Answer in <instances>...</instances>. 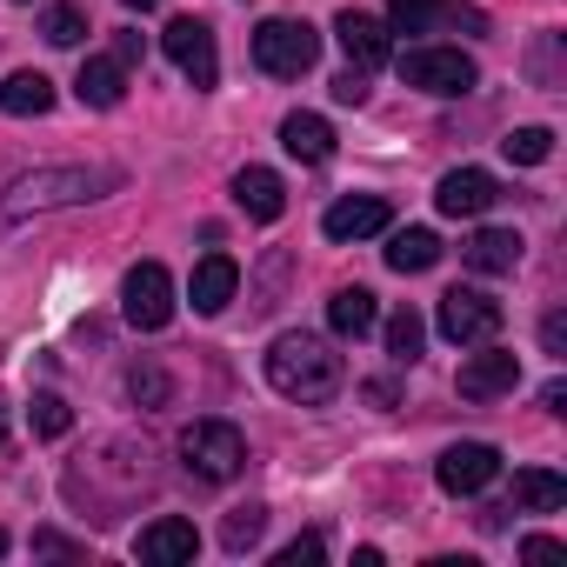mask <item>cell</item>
<instances>
[{"label": "cell", "mask_w": 567, "mask_h": 567, "mask_svg": "<svg viewBox=\"0 0 567 567\" xmlns=\"http://www.w3.org/2000/svg\"><path fill=\"white\" fill-rule=\"evenodd\" d=\"M134 554H141L147 567H187V560L200 554V534H194V520H181V514H167V520H154V527H141V540H134Z\"/></svg>", "instance_id": "obj_13"}, {"label": "cell", "mask_w": 567, "mask_h": 567, "mask_svg": "<svg viewBox=\"0 0 567 567\" xmlns=\"http://www.w3.org/2000/svg\"><path fill=\"white\" fill-rule=\"evenodd\" d=\"M321 61V34L308 28V21H260L254 28V68L260 74H274V81H301L308 68Z\"/></svg>", "instance_id": "obj_4"}, {"label": "cell", "mask_w": 567, "mask_h": 567, "mask_svg": "<svg viewBox=\"0 0 567 567\" xmlns=\"http://www.w3.org/2000/svg\"><path fill=\"white\" fill-rule=\"evenodd\" d=\"M121 315H127V328H141V334H161V328L174 321V274H167L161 260L127 267V280H121Z\"/></svg>", "instance_id": "obj_5"}, {"label": "cell", "mask_w": 567, "mask_h": 567, "mask_svg": "<svg viewBox=\"0 0 567 567\" xmlns=\"http://www.w3.org/2000/svg\"><path fill=\"white\" fill-rule=\"evenodd\" d=\"M348 381V361L334 354V341L321 334H280L267 348V388L280 401H301V408H328Z\"/></svg>", "instance_id": "obj_2"}, {"label": "cell", "mask_w": 567, "mask_h": 567, "mask_svg": "<svg viewBox=\"0 0 567 567\" xmlns=\"http://www.w3.org/2000/svg\"><path fill=\"white\" fill-rule=\"evenodd\" d=\"M334 34H341V54H348V68H361V74H368V68H381V61H388V21H374V14H354V8H348V14L334 21Z\"/></svg>", "instance_id": "obj_16"}, {"label": "cell", "mask_w": 567, "mask_h": 567, "mask_svg": "<svg viewBox=\"0 0 567 567\" xmlns=\"http://www.w3.org/2000/svg\"><path fill=\"white\" fill-rule=\"evenodd\" d=\"M441 260V234L434 227H401V234H388V267L394 274H427Z\"/></svg>", "instance_id": "obj_22"}, {"label": "cell", "mask_w": 567, "mask_h": 567, "mask_svg": "<svg viewBox=\"0 0 567 567\" xmlns=\"http://www.w3.org/2000/svg\"><path fill=\"white\" fill-rule=\"evenodd\" d=\"M74 94H81V107H121V94H127V68L107 54V61H81V74H74Z\"/></svg>", "instance_id": "obj_19"}, {"label": "cell", "mask_w": 567, "mask_h": 567, "mask_svg": "<svg viewBox=\"0 0 567 567\" xmlns=\"http://www.w3.org/2000/svg\"><path fill=\"white\" fill-rule=\"evenodd\" d=\"M0 554H8V534H0Z\"/></svg>", "instance_id": "obj_39"}, {"label": "cell", "mask_w": 567, "mask_h": 567, "mask_svg": "<svg viewBox=\"0 0 567 567\" xmlns=\"http://www.w3.org/2000/svg\"><path fill=\"white\" fill-rule=\"evenodd\" d=\"M0 441H8V408H0Z\"/></svg>", "instance_id": "obj_37"}, {"label": "cell", "mask_w": 567, "mask_h": 567, "mask_svg": "<svg viewBox=\"0 0 567 567\" xmlns=\"http://www.w3.org/2000/svg\"><path fill=\"white\" fill-rule=\"evenodd\" d=\"M127 8H141V14H147V8H154V0H127Z\"/></svg>", "instance_id": "obj_38"}, {"label": "cell", "mask_w": 567, "mask_h": 567, "mask_svg": "<svg viewBox=\"0 0 567 567\" xmlns=\"http://www.w3.org/2000/svg\"><path fill=\"white\" fill-rule=\"evenodd\" d=\"M167 394H174V388H167V374H161L154 361H134V368H127V401H134V408H167Z\"/></svg>", "instance_id": "obj_26"}, {"label": "cell", "mask_w": 567, "mask_h": 567, "mask_svg": "<svg viewBox=\"0 0 567 567\" xmlns=\"http://www.w3.org/2000/svg\"><path fill=\"white\" fill-rule=\"evenodd\" d=\"M441 334L454 341V348H481V341H494L501 334V301H487V295H474V288H454V295H441Z\"/></svg>", "instance_id": "obj_8"}, {"label": "cell", "mask_w": 567, "mask_h": 567, "mask_svg": "<svg viewBox=\"0 0 567 567\" xmlns=\"http://www.w3.org/2000/svg\"><path fill=\"white\" fill-rule=\"evenodd\" d=\"M234 288H240V267H234L227 254H207V260H194V280H187V301H194V315H220V308L234 301Z\"/></svg>", "instance_id": "obj_15"}, {"label": "cell", "mask_w": 567, "mask_h": 567, "mask_svg": "<svg viewBox=\"0 0 567 567\" xmlns=\"http://www.w3.org/2000/svg\"><path fill=\"white\" fill-rule=\"evenodd\" d=\"M401 81L421 87V94L454 101V94H467V87L481 81V68H474L461 48H408V54H401Z\"/></svg>", "instance_id": "obj_6"}, {"label": "cell", "mask_w": 567, "mask_h": 567, "mask_svg": "<svg viewBox=\"0 0 567 567\" xmlns=\"http://www.w3.org/2000/svg\"><path fill=\"white\" fill-rule=\"evenodd\" d=\"M514 381H520V354L481 341V354L461 361V381L454 388H461V401H494V394H514Z\"/></svg>", "instance_id": "obj_10"}, {"label": "cell", "mask_w": 567, "mask_h": 567, "mask_svg": "<svg viewBox=\"0 0 567 567\" xmlns=\"http://www.w3.org/2000/svg\"><path fill=\"white\" fill-rule=\"evenodd\" d=\"M280 147L295 161H308V167H321V161H334V127L321 114H288L280 121Z\"/></svg>", "instance_id": "obj_18"}, {"label": "cell", "mask_w": 567, "mask_h": 567, "mask_svg": "<svg viewBox=\"0 0 567 567\" xmlns=\"http://www.w3.org/2000/svg\"><path fill=\"white\" fill-rule=\"evenodd\" d=\"M114 61L134 68V61H141V34H121V41H114Z\"/></svg>", "instance_id": "obj_35"}, {"label": "cell", "mask_w": 567, "mask_h": 567, "mask_svg": "<svg viewBox=\"0 0 567 567\" xmlns=\"http://www.w3.org/2000/svg\"><path fill=\"white\" fill-rule=\"evenodd\" d=\"M41 34H48L54 48H81V34H87V14L61 0V8H48V14H41Z\"/></svg>", "instance_id": "obj_27"}, {"label": "cell", "mask_w": 567, "mask_h": 567, "mask_svg": "<svg viewBox=\"0 0 567 567\" xmlns=\"http://www.w3.org/2000/svg\"><path fill=\"white\" fill-rule=\"evenodd\" d=\"M461 260H467L474 274H514V267H520V234H514V227H474V234L461 240Z\"/></svg>", "instance_id": "obj_17"}, {"label": "cell", "mask_w": 567, "mask_h": 567, "mask_svg": "<svg viewBox=\"0 0 567 567\" xmlns=\"http://www.w3.org/2000/svg\"><path fill=\"white\" fill-rule=\"evenodd\" d=\"M501 154H507L514 167H540V161L554 154V134H547V127H514V134L501 141Z\"/></svg>", "instance_id": "obj_25"}, {"label": "cell", "mask_w": 567, "mask_h": 567, "mask_svg": "<svg viewBox=\"0 0 567 567\" xmlns=\"http://www.w3.org/2000/svg\"><path fill=\"white\" fill-rule=\"evenodd\" d=\"M540 348H547V354H567V321H560V315L540 321Z\"/></svg>", "instance_id": "obj_34"}, {"label": "cell", "mask_w": 567, "mask_h": 567, "mask_svg": "<svg viewBox=\"0 0 567 567\" xmlns=\"http://www.w3.org/2000/svg\"><path fill=\"white\" fill-rule=\"evenodd\" d=\"M388 200L381 194H348V200H334L328 214H321V234L328 240H368V234H388Z\"/></svg>", "instance_id": "obj_12"}, {"label": "cell", "mask_w": 567, "mask_h": 567, "mask_svg": "<svg viewBox=\"0 0 567 567\" xmlns=\"http://www.w3.org/2000/svg\"><path fill=\"white\" fill-rule=\"evenodd\" d=\"M28 421H34V434H41V441H61V434L74 427V414H68V401H61V394H34Z\"/></svg>", "instance_id": "obj_28"}, {"label": "cell", "mask_w": 567, "mask_h": 567, "mask_svg": "<svg viewBox=\"0 0 567 567\" xmlns=\"http://www.w3.org/2000/svg\"><path fill=\"white\" fill-rule=\"evenodd\" d=\"M274 560H280V567H315V560H328V540H321V534H301V540L280 547Z\"/></svg>", "instance_id": "obj_31"}, {"label": "cell", "mask_w": 567, "mask_h": 567, "mask_svg": "<svg viewBox=\"0 0 567 567\" xmlns=\"http://www.w3.org/2000/svg\"><path fill=\"white\" fill-rule=\"evenodd\" d=\"M260 527H267V507H234V514H227V527H220L227 554H247V547L260 540Z\"/></svg>", "instance_id": "obj_29"}, {"label": "cell", "mask_w": 567, "mask_h": 567, "mask_svg": "<svg viewBox=\"0 0 567 567\" xmlns=\"http://www.w3.org/2000/svg\"><path fill=\"white\" fill-rule=\"evenodd\" d=\"M328 328H334L341 341H361V334L381 328V301H374L368 288H341V295L328 301Z\"/></svg>", "instance_id": "obj_20"}, {"label": "cell", "mask_w": 567, "mask_h": 567, "mask_svg": "<svg viewBox=\"0 0 567 567\" xmlns=\"http://www.w3.org/2000/svg\"><path fill=\"white\" fill-rule=\"evenodd\" d=\"M560 554H567V547H560L554 534H527V540H520V560H560Z\"/></svg>", "instance_id": "obj_33"}, {"label": "cell", "mask_w": 567, "mask_h": 567, "mask_svg": "<svg viewBox=\"0 0 567 567\" xmlns=\"http://www.w3.org/2000/svg\"><path fill=\"white\" fill-rule=\"evenodd\" d=\"M0 114H14V121H28V114H54V81L34 74V68L8 74V81H0Z\"/></svg>", "instance_id": "obj_21"}, {"label": "cell", "mask_w": 567, "mask_h": 567, "mask_svg": "<svg viewBox=\"0 0 567 567\" xmlns=\"http://www.w3.org/2000/svg\"><path fill=\"white\" fill-rule=\"evenodd\" d=\"M334 101H341V107H361V101H368V74H361V68H348V74L334 81Z\"/></svg>", "instance_id": "obj_32"}, {"label": "cell", "mask_w": 567, "mask_h": 567, "mask_svg": "<svg viewBox=\"0 0 567 567\" xmlns=\"http://www.w3.org/2000/svg\"><path fill=\"white\" fill-rule=\"evenodd\" d=\"M501 474V447L494 441H461V447H447L441 461H434V481H441V494H481L487 481Z\"/></svg>", "instance_id": "obj_9"}, {"label": "cell", "mask_w": 567, "mask_h": 567, "mask_svg": "<svg viewBox=\"0 0 567 567\" xmlns=\"http://www.w3.org/2000/svg\"><path fill=\"white\" fill-rule=\"evenodd\" d=\"M127 174L121 167H101V161H68V167H34L21 181L0 187V234L8 227H28V220H48V214H68V207H94L121 187Z\"/></svg>", "instance_id": "obj_1"}, {"label": "cell", "mask_w": 567, "mask_h": 567, "mask_svg": "<svg viewBox=\"0 0 567 567\" xmlns=\"http://www.w3.org/2000/svg\"><path fill=\"white\" fill-rule=\"evenodd\" d=\"M161 48H167V61L194 81V94H207V87L220 81V48H214V28H207V21H167Z\"/></svg>", "instance_id": "obj_7"}, {"label": "cell", "mask_w": 567, "mask_h": 567, "mask_svg": "<svg viewBox=\"0 0 567 567\" xmlns=\"http://www.w3.org/2000/svg\"><path fill=\"white\" fill-rule=\"evenodd\" d=\"M421 348H427V321H421L414 308L388 315V354H394L401 368H414V361H421Z\"/></svg>", "instance_id": "obj_24"}, {"label": "cell", "mask_w": 567, "mask_h": 567, "mask_svg": "<svg viewBox=\"0 0 567 567\" xmlns=\"http://www.w3.org/2000/svg\"><path fill=\"white\" fill-rule=\"evenodd\" d=\"M234 207L247 220H280V214H288V187H280L274 167H240L234 174Z\"/></svg>", "instance_id": "obj_14"}, {"label": "cell", "mask_w": 567, "mask_h": 567, "mask_svg": "<svg viewBox=\"0 0 567 567\" xmlns=\"http://www.w3.org/2000/svg\"><path fill=\"white\" fill-rule=\"evenodd\" d=\"M14 8H34V0H14Z\"/></svg>", "instance_id": "obj_40"}, {"label": "cell", "mask_w": 567, "mask_h": 567, "mask_svg": "<svg viewBox=\"0 0 567 567\" xmlns=\"http://www.w3.org/2000/svg\"><path fill=\"white\" fill-rule=\"evenodd\" d=\"M181 461H187V474H194V481L227 487V481L247 467V441H240V427H234V421H194V427L181 434Z\"/></svg>", "instance_id": "obj_3"}, {"label": "cell", "mask_w": 567, "mask_h": 567, "mask_svg": "<svg viewBox=\"0 0 567 567\" xmlns=\"http://www.w3.org/2000/svg\"><path fill=\"white\" fill-rule=\"evenodd\" d=\"M501 200V187H494V174H481V167H454V174H441V187H434V207L447 214V220H474V214H487Z\"/></svg>", "instance_id": "obj_11"}, {"label": "cell", "mask_w": 567, "mask_h": 567, "mask_svg": "<svg viewBox=\"0 0 567 567\" xmlns=\"http://www.w3.org/2000/svg\"><path fill=\"white\" fill-rule=\"evenodd\" d=\"M514 507H527V514L567 507V474H554V467H520V474H514Z\"/></svg>", "instance_id": "obj_23"}, {"label": "cell", "mask_w": 567, "mask_h": 567, "mask_svg": "<svg viewBox=\"0 0 567 567\" xmlns=\"http://www.w3.org/2000/svg\"><path fill=\"white\" fill-rule=\"evenodd\" d=\"M434 0H388V34H427Z\"/></svg>", "instance_id": "obj_30"}, {"label": "cell", "mask_w": 567, "mask_h": 567, "mask_svg": "<svg viewBox=\"0 0 567 567\" xmlns=\"http://www.w3.org/2000/svg\"><path fill=\"white\" fill-rule=\"evenodd\" d=\"M560 401H567V381H547V388H540V408H547V414H567Z\"/></svg>", "instance_id": "obj_36"}]
</instances>
